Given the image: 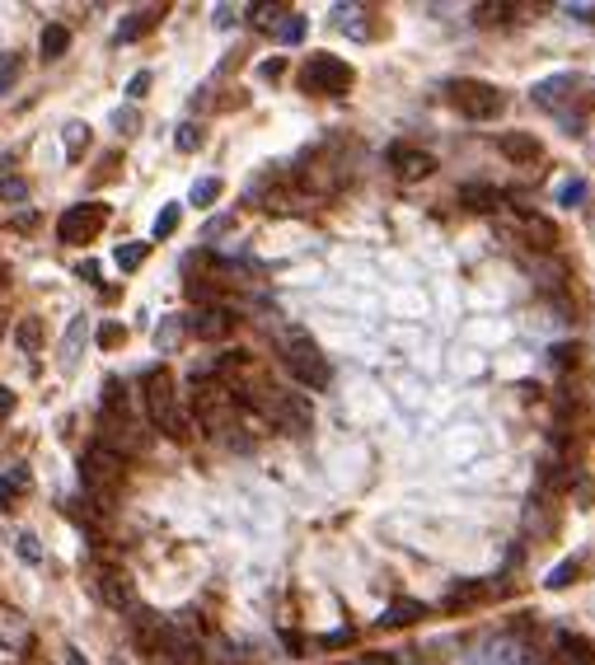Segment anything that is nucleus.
<instances>
[{"label": "nucleus", "instance_id": "nucleus-1", "mask_svg": "<svg viewBox=\"0 0 595 665\" xmlns=\"http://www.w3.org/2000/svg\"><path fill=\"white\" fill-rule=\"evenodd\" d=\"M145 418H151V426H160L169 441H188L192 436V422H188V412L178 408V389H174V375L164 371V365H155L151 375H145Z\"/></svg>", "mask_w": 595, "mask_h": 665}, {"label": "nucleus", "instance_id": "nucleus-2", "mask_svg": "<svg viewBox=\"0 0 595 665\" xmlns=\"http://www.w3.org/2000/svg\"><path fill=\"white\" fill-rule=\"evenodd\" d=\"M282 361H286L291 379H301L305 389H328V379H333L328 356L319 352V342H314L309 332H301V328H291L282 338Z\"/></svg>", "mask_w": 595, "mask_h": 665}, {"label": "nucleus", "instance_id": "nucleus-3", "mask_svg": "<svg viewBox=\"0 0 595 665\" xmlns=\"http://www.w3.org/2000/svg\"><path fill=\"white\" fill-rule=\"evenodd\" d=\"M122 473H127V459L113 455L108 445H90V450L80 455V483L98 497V506H104V497L122 483Z\"/></svg>", "mask_w": 595, "mask_h": 665}, {"label": "nucleus", "instance_id": "nucleus-4", "mask_svg": "<svg viewBox=\"0 0 595 665\" xmlns=\"http://www.w3.org/2000/svg\"><path fill=\"white\" fill-rule=\"evenodd\" d=\"M352 80H356V71L342 57H333V52H314L301 66V85L309 94H347L352 90Z\"/></svg>", "mask_w": 595, "mask_h": 665}, {"label": "nucleus", "instance_id": "nucleus-5", "mask_svg": "<svg viewBox=\"0 0 595 665\" xmlns=\"http://www.w3.org/2000/svg\"><path fill=\"white\" fill-rule=\"evenodd\" d=\"M450 104L465 113L469 122H488V118H497L502 113V90L497 85H488V80H455L450 85Z\"/></svg>", "mask_w": 595, "mask_h": 665}, {"label": "nucleus", "instance_id": "nucleus-6", "mask_svg": "<svg viewBox=\"0 0 595 665\" xmlns=\"http://www.w3.org/2000/svg\"><path fill=\"white\" fill-rule=\"evenodd\" d=\"M104 225H108V207L104 202H75V207L61 211L57 235H61V244H90Z\"/></svg>", "mask_w": 595, "mask_h": 665}, {"label": "nucleus", "instance_id": "nucleus-7", "mask_svg": "<svg viewBox=\"0 0 595 665\" xmlns=\"http://www.w3.org/2000/svg\"><path fill=\"white\" fill-rule=\"evenodd\" d=\"M576 90H582V75H572V71H563V75H549V80H539V85L530 90V98L544 108V113H553V118H563V113H572V98H576Z\"/></svg>", "mask_w": 595, "mask_h": 665}, {"label": "nucleus", "instance_id": "nucleus-8", "mask_svg": "<svg viewBox=\"0 0 595 665\" xmlns=\"http://www.w3.org/2000/svg\"><path fill=\"white\" fill-rule=\"evenodd\" d=\"M94 595L108 609H118V614H137V591H131V576L118 572V567H104V572L94 576Z\"/></svg>", "mask_w": 595, "mask_h": 665}, {"label": "nucleus", "instance_id": "nucleus-9", "mask_svg": "<svg viewBox=\"0 0 595 665\" xmlns=\"http://www.w3.org/2000/svg\"><path fill=\"white\" fill-rule=\"evenodd\" d=\"M184 328L192 332V338H202V342H221L225 332L235 328V314L221 309V305H202V309H192L184 319Z\"/></svg>", "mask_w": 595, "mask_h": 665}, {"label": "nucleus", "instance_id": "nucleus-10", "mask_svg": "<svg viewBox=\"0 0 595 665\" xmlns=\"http://www.w3.org/2000/svg\"><path fill=\"white\" fill-rule=\"evenodd\" d=\"M497 151L506 155V164H535L544 155V145L530 137V131H502L497 137Z\"/></svg>", "mask_w": 595, "mask_h": 665}, {"label": "nucleus", "instance_id": "nucleus-11", "mask_svg": "<svg viewBox=\"0 0 595 665\" xmlns=\"http://www.w3.org/2000/svg\"><path fill=\"white\" fill-rule=\"evenodd\" d=\"M85 338H90V319H85V314H75L71 328H66V338H61V356H57L66 375H75L80 356H85Z\"/></svg>", "mask_w": 595, "mask_h": 665}, {"label": "nucleus", "instance_id": "nucleus-12", "mask_svg": "<svg viewBox=\"0 0 595 665\" xmlns=\"http://www.w3.org/2000/svg\"><path fill=\"white\" fill-rule=\"evenodd\" d=\"M389 160H394V174H399L403 183L436 174V160L427 155V151H408V145H394V151H389Z\"/></svg>", "mask_w": 595, "mask_h": 665}, {"label": "nucleus", "instance_id": "nucleus-13", "mask_svg": "<svg viewBox=\"0 0 595 665\" xmlns=\"http://www.w3.org/2000/svg\"><path fill=\"white\" fill-rule=\"evenodd\" d=\"M28 619L20 609H10V605H0V646H5V652H24L28 646Z\"/></svg>", "mask_w": 595, "mask_h": 665}, {"label": "nucleus", "instance_id": "nucleus-14", "mask_svg": "<svg viewBox=\"0 0 595 665\" xmlns=\"http://www.w3.org/2000/svg\"><path fill=\"white\" fill-rule=\"evenodd\" d=\"M164 20V5H137L122 20V28H118V43H137V38H145V33H151L155 24Z\"/></svg>", "mask_w": 595, "mask_h": 665}, {"label": "nucleus", "instance_id": "nucleus-15", "mask_svg": "<svg viewBox=\"0 0 595 665\" xmlns=\"http://www.w3.org/2000/svg\"><path fill=\"white\" fill-rule=\"evenodd\" d=\"M553 665H595V646L576 633H558V652Z\"/></svg>", "mask_w": 595, "mask_h": 665}, {"label": "nucleus", "instance_id": "nucleus-16", "mask_svg": "<svg viewBox=\"0 0 595 665\" xmlns=\"http://www.w3.org/2000/svg\"><path fill=\"white\" fill-rule=\"evenodd\" d=\"M459 202H465L469 211H497L506 202V192L492 188V183H465V188H459Z\"/></svg>", "mask_w": 595, "mask_h": 665}, {"label": "nucleus", "instance_id": "nucleus-17", "mask_svg": "<svg viewBox=\"0 0 595 665\" xmlns=\"http://www.w3.org/2000/svg\"><path fill=\"white\" fill-rule=\"evenodd\" d=\"M525 235H530V244L539 248V254H549V248L558 244V225L549 221V215H525Z\"/></svg>", "mask_w": 595, "mask_h": 665}, {"label": "nucleus", "instance_id": "nucleus-18", "mask_svg": "<svg viewBox=\"0 0 595 665\" xmlns=\"http://www.w3.org/2000/svg\"><path fill=\"white\" fill-rule=\"evenodd\" d=\"M422 614H427V605H422V600H394V605H389V614L380 619V628H408V623H418Z\"/></svg>", "mask_w": 595, "mask_h": 665}, {"label": "nucleus", "instance_id": "nucleus-19", "mask_svg": "<svg viewBox=\"0 0 595 665\" xmlns=\"http://www.w3.org/2000/svg\"><path fill=\"white\" fill-rule=\"evenodd\" d=\"M478 600H488V586H483V581H465V586L445 591V609H465V605H478Z\"/></svg>", "mask_w": 595, "mask_h": 665}, {"label": "nucleus", "instance_id": "nucleus-20", "mask_svg": "<svg viewBox=\"0 0 595 665\" xmlns=\"http://www.w3.org/2000/svg\"><path fill=\"white\" fill-rule=\"evenodd\" d=\"M582 567H586L582 558H568V562H558V567H553L549 576H544V586H549V591H563V586H572V581H582Z\"/></svg>", "mask_w": 595, "mask_h": 665}, {"label": "nucleus", "instance_id": "nucleus-21", "mask_svg": "<svg viewBox=\"0 0 595 665\" xmlns=\"http://www.w3.org/2000/svg\"><path fill=\"white\" fill-rule=\"evenodd\" d=\"M333 14H338V28H347V33H352V38H371V24L361 20V14H366L361 5H338Z\"/></svg>", "mask_w": 595, "mask_h": 665}, {"label": "nucleus", "instance_id": "nucleus-22", "mask_svg": "<svg viewBox=\"0 0 595 665\" xmlns=\"http://www.w3.org/2000/svg\"><path fill=\"white\" fill-rule=\"evenodd\" d=\"M225 192V183L221 178H197L192 183V192H188V202L192 207H216V197Z\"/></svg>", "mask_w": 595, "mask_h": 665}, {"label": "nucleus", "instance_id": "nucleus-23", "mask_svg": "<svg viewBox=\"0 0 595 665\" xmlns=\"http://www.w3.org/2000/svg\"><path fill=\"white\" fill-rule=\"evenodd\" d=\"M61 145H66V155H71V160H80V155H85V145H90V127L85 122H66Z\"/></svg>", "mask_w": 595, "mask_h": 665}, {"label": "nucleus", "instance_id": "nucleus-24", "mask_svg": "<svg viewBox=\"0 0 595 665\" xmlns=\"http://www.w3.org/2000/svg\"><path fill=\"white\" fill-rule=\"evenodd\" d=\"M586 197H591V183L586 178H568V183H558V207H582L586 202Z\"/></svg>", "mask_w": 595, "mask_h": 665}, {"label": "nucleus", "instance_id": "nucleus-25", "mask_svg": "<svg viewBox=\"0 0 595 665\" xmlns=\"http://www.w3.org/2000/svg\"><path fill=\"white\" fill-rule=\"evenodd\" d=\"M66 47H71V33H66L61 24H47V28H43V57H47V61H57V57L66 52Z\"/></svg>", "mask_w": 595, "mask_h": 665}, {"label": "nucleus", "instance_id": "nucleus-26", "mask_svg": "<svg viewBox=\"0 0 595 665\" xmlns=\"http://www.w3.org/2000/svg\"><path fill=\"white\" fill-rule=\"evenodd\" d=\"M249 14H254V28H262V33H277V24H282L291 10H286V5H254Z\"/></svg>", "mask_w": 595, "mask_h": 665}, {"label": "nucleus", "instance_id": "nucleus-27", "mask_svg": "<svg viewBox=\"0 0 595 665\" xmlns=\"http://www.w3.org/2000/svg\"><path fill=\"white\" fill-rule=\"evenodd\" d=\"M178 338H184V319H178V314H164V324L155 328V347L160 352H169Z\"/></svg>", "mask_w": 595, "mask_h": 665}, {"label": "nucleus", "instance_id": "nucleus-28", "mask_svg": "<svg viewBox=\"0 0 595 665\" xmlns=\"http://www.w3.org/2000/svg\"><path fill=\"white\" fill-rule=\"evenodd\" d=\"M272 38H277V43H286V47H291V43H301V38H305V14H286V20L277 24Z\"/></svg>", "mask_w": 595, "mask_h": 665}, {"label": "nucleus", "instance_id": "nucleus-29", "mask_svg": "<svg viewBox=\"0 0 595 665\" xmlns=\"http://www.w3.org/2000/svg\"><path fill=\"white\" fill-rule=\"evenodd\" d=\"M14 342H20L24 352H38V342H43V324H38V319H24L20 328H14Z\"/></svg>", "mask_w": 595, "mask_h": 665}, {"label": "nucleus", "instance_id": "nucleus-30", "mask_svg": "<svg viewBox=\"0 0 595 665\" xmlns=\"http://www.w3.org/2000/svg\"><path fill=\"white\" fill-rule=\"evenodd\" d=\"M141 262H145V244H122V248H118V268H122V272H137Z\"/></svg>", "mask_w": 595, "mask_h": 665}, {"label": "nucleus", "instance_id": "nucleus-31", "mask_svg": "<svg viewBox=\"0 0 595 665\" xmlns=\"http://www.w3.org/2000/svg\"><path fill=\"white\" fill-rule=\"evenodd\" d=\"M174 230H178V202H169V207L155 215V239H169Z\"/></svg>", "mask_w": 595, "mask_h": 665}, {"label": "nucleus", "instance_id": "nucleus-32", "mask_svg": "<svg viewBox=\"0 0 595 665\" xmlns=\"http://www.w3.org/2000/svg\"><path fill=\"white\" fill-rule=\"evenodd\" d=\"M202 141H207V137H202V127H197V122H184V127H178V137H174L178 151H197Z\"/></svg>", "mask_w": 595, "mask_h": 665}, {"label": "nucleus", "instance_id": "nucleus-33", "mask_svg": "<svg viewBox=\"0 0 595 665\" xmlns=\"http://www.w3.org/2000/svg\"><path fill=\"white\" fill-rule=\"evenodd\" d=\"M24 197H28V183H24V178H5V183H0V202L20 207Z\"/></svg>", "mask_w": 595, "mask_h": 665}, {"label": "nucleus", "instance_id": "nucleus-34", "mask_svg": "<svg viewBox=\"0 0 595 665\" xmlns=\"http://www.w3.org/2000/svg\"><path fill=\"white\" fill-rule=\"evenodd\" d=\"M572 488H576V506L591 511V506H595V483H591L586 473H576V478H572Z\"/></svg>", "mask_w": 595, "mask_h": 665}, {"label": "nucleus", "instance_id": "nucleus-35", "mask_svg": "<svg viewBox=\"0 0 595 665\" xmlns=\"http://www.w3.org/2000/svg\"><path fill=\"white\" fill-rule=\"evenodd\" d=\"M14 553H20L24 562H43V544L33 539V535H20V539H14Z\"/></svg>", "mask_w": 595, "mask_h": 665}, {"label": "nucleus", "instance_id": "nucleus-36", "mask_svg": "<svg viewBox=\"0 0 595 665\" xmlns=\"http://www.w3.org/2000/svg\"><path fill=\"white\" fill-rule=\"evenodd\" d=\"M113 127H118L122 137H131V131H137V108H118L113 113Z\"/></svg>", "mask_w": 595, "mask_h": 665}, {"label": "nucleus", "instance_id": "nucleus-37", "mask_svg": "<svg viewBox=\"0 0 595 665\" xmlns=\"http://www.w3.org/2000/svg\"><path fill=\"white\" fill-rule=\"evenodd\" d=\"M122 338H127L122 324H104V328H98V342H104V347H118Z\"/></svg>", "mask_w": 595, "mask_h": 665}, {"label": "nucleus", "instance_id": "nucleus-38", "mask_svg": "<svg viewBox=\"0 0 595 665\" xmlns=\"http://www.w3.org/2000/svg\"><path fill=\"white\" fill-rule=\"evenodd\" d=\"M563 14L576 24H595V5H563Z\"/></svg>", "mask_w": 595, "mask_h": 665}, {"label": "nucleus", "instance_id": "nucleus-39", "mask_svg": "<svg viewBox=\"0 0 595 665\" xmlns=\"http://www.w3.org/2000/svg\"><path fill=\"white\" fill-rule=\"evenodd\" d=\"M145 90H151V71H137V75L127 80V94H131V98H141Z\"/></svg>", "mask_w": 595, "mask_h": 665}, {"label": "nucleus", "instance_id": "nucleus-40", "mask_svg": "<svg viewBox=\"0 0 595 665\" xmlns=\"http://www.w3.org/2000/svg\"><path fill=\"white\" fill-rule=\"evenodd\" d=\"M14 75H20V57H10L5 66H0V94H5L14 85Z\"/></svg>", "mask_w": 595, "mask_h": 665}, {"label": "nucleus", "instance_id": "nucleus-41", "mask_svg": "<svg viewBox=\"0 0 595 665\" xmlns=\"http://www.w3.org/2000/svg\"><path fill=\"white\" fill-rule=\"evenodd\" d=\"M352 665H399V661H394L389 652H366V656H356Z\"/></svg>", "mask_w": 595, "mask_h": 665}, {"label": "nucleus", "instance_id": "nucleus-42", "mask_svg": "<svg viewBox=\"0 0 595 665\" xmlns=\"http://www.w3.org/2000/svg\"><path fill=\"white\" fill-rule=\"evenodd\" d=\"M282 71H286V61H282V57H272V61H262V66H258V75H262V80H277Z\"/></svg>", "mask_w": 595, "mask_h": 665}, {"label": "nucleus", "instance_id": "nucleus-43", "mask_svg": "<svg viewBox=\"0 0 595 665\" xmlns=\"http://www.w3.org/2000/svg\"><path fill=\"white\" fill-rule=\"evenodd\" d=\"M235 225V215H216V221H207V239H216V235H225V230Z\"/></svg>", "mask_w": 595, "mask_h": 665}, {"label": "nucleus", "instance_id": "nucleus-44", "mask_svg": "<svg viewBox=\"0 0 595 665\" xmlns=\"http://www.w3.org/2000/svg\"><path fill=\"white\" fill-rule=\"evenodd\" d=\"M235 20H239V10H235V5H216V24H221V28H230Z\"/></svg>", "mask_w": 595, "mask_h": 665}, {"label": "nucleus", "instance_id": "nucleus-45", "mask_svg": "<svg viewBox=\"0 0 595 665\" xmlns=\"http://www.w3.org/2000/svg\"><path fill=\"white\" fill-rule=\"evenodd\" d=\"M10 412H14V389H5V385H0V422H5Z\"/></svg>", "mask_w": 595, "mask_h": 665}, {"label": "nucleus", "instance_id": "nucleus-46", "mask_svg": "<svg viewBox=\"0 0 595 665\" xmlns=\"http://www.w3.org/2000/svg\"><path fill=\"white\" fill-rule=\"evenodd\" d=\"M14 506V483L10 478H0V511H10Z\"/></svg>", "mask_w": 595, "mask_h": 665}, {"label": "nucleus", "instance_id": "nucleus-47", "mask_svg": "<svg viewBox=\"0 0 595 665\" xmlns=\"http://www.w3.org/2000/svg\"><path fill=\"white\" fill-rule=\"evenodd\" d=\"M342 642H352V628H342V633H328L319 646H342Z\"/></svg>", "mask_w": 595, "mask_h": 665}, {"label": "nucleus", "instance_id": "nucleus-48", "mask_svg": "<svg viewBox=\"0 0 595 665\" xmlns=\"http://www.w3.org/2000/svg\"><path fill=\"white\" fill-rule=\"evenodd\" d=\"M80 277H85V281H98V262H80Z\"/></svg>", "mask_w": 595, "mask_h": 665}, {"label": "nucleus", "instance_id": "nucleus-49", "mask_svg": "<svg viewBox=\"0 0 595 665\" xmlns=\"http://www.w3.org/2000/svg\"><path fill=\"white\" fill-rule=\"evenodd\" d=\"M0 291H5V262H0Z\"/></svg>", "mask_w": 595, "mask_h": 665}, {"label": "nucleus", "instance_id": "nucleus-50", "mask_svg": "<svg viewBox=\"0 0 595 665\" xmlns=\"http://www.w3.org/2000/svg\"><path fill=\"white\" fill-rule=\"evenodd\" d=\"M108 665H127V661H122V656H113V661H108Z\"/></svg>", "mask_w": 595, "mask_h": 665}, {"label": "nucleus", "instance_id": "nucleus-51", "mask_svg": "<svg viewBox=\"0 0 595 665\" xmlns=\"http://www.w3.org/2000/svg\"><path fill=\"white\" fill-rule=\"evenodd\" d=\"M71 665H80V656H71Z\"/></svg>", "mask_w": 595, "mask_h": 665}]
</instances>
